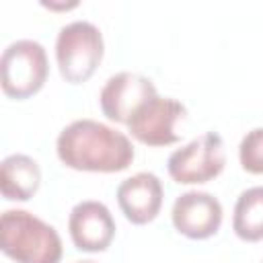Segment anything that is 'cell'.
<instances>
[{"mask_svg":"<svg viewBox=\"0 0 263 263\" xmlns=\"http://www.w3.org/2000/svg\"><path fill=\"white\" fill-rule=\"evenodd\" d=\"M238 158L247 173L263 175V127H255L242 136Z\"/></svg>","mask_w":263,"mask_h":263,"instance_id":"cell-13","label":"cell"},{"mask_svg":"<svg viewBox=\"0 0 263 263\" xmlns=\"http://www.w3.org/2000/svg\"><path fill=\"white\" fill-rule=\"evenodd\" d=\"M0 249L16 263H60L58 230L27 210H6L0 218Z\"/></svg>","mask_w":263,"mask_h":263,"instance_id":"cell-2","label":"cell"},{"mask_svg":"<svg viewBox=\"0 0 263 263\" xmlns=\"http://www.w3.org/2000/svg\"><path fill=\"white\" fill-rule=\"evenodd\" d=\"M187 115L183 103L173 97L154 95L142 103L127 121L132 136L146 146H168L179 140L177 123Z\"/></svg>","mask_w":263,"mask_h":263,"instance_id":"cell-6","label":"cell"},{"mask_svg":"<svg viewBox=\"0 0 263 263\" xmlns=\"http://www.w3.org/2000/svg\"><path fill=\"white\" fill-rule=\"evenodd\" d=\"M226 164L224 140L216 132H205L203 136L191 140L183 148H177L168 156V175L181 185L208 183L216 179Z\"/></svg>","mask_w":263,"mask_h":263,"instance_id":"cell-5","label":"cell"},{"mask_svg":"<svg viewBox=\"0 0 263 263\" xmlns=\"http://www.w3.org/2000/svg\"><path fill=\"white\" fill-rule=\"evenodd\" d=\"M68 230L78 251L101 253L111 245L115 236V220L105 203L86 199L72 208Z\"/></svg>","mask_w":263,"mask_h":263,"instance_id":"cell-9","label":"cell"},{"mask_svg":"<svg viewBox=\"0 0 263 263\" xmlns=\"http://www.w3.org/2000/svg\"><path fill=\"white\" fill-rule=\"evenodd\" d=\"M232 230L240 240H263V185L245 189L234 205Z\"/></svg>","mask_w":263,"mask_h":263,"instance_id":"cell-12","label":"cell"},{"mask_svg":"<svg viewBox=\"0 0 263 263\" xmlns=\"http://www.w3.org/2000/svg\"><path fill=\"white\" fill-rule=\"evenodd\" d=\"M222 216V203L208 191H185L175 199L171 210V220L177 232L193 240H203L216 234Z\"/></svg>","mask_w":263,"mask_h":263,"instance_id":"cell-7","label":"cell"},{"mask_svg":"<svg viewBox=\"0 0 263 263\" xmlns=\"http://www.w3.org/2000/svg\"><path fill=\"white\" fill-rule=\"evenodd\" d=\"M41 185V168L27 154H10L0 164V189L6 199L27 201Z\"/></svg>","mask_w":263,"mask_h":263,"instance_id":"cell-11","label":"cell"},{"mask_svg":"<svg viewBox=\"0 0 263 263\" xmlns=\"http://www.w3.org/2000/svg\"><path fill=\"white\" fill-rule=\"evenodd\" d=\"M76 263H99V261H92V259H82V261H76Z\"/></svg>","mask_w":263,"mask_h":263,"instance_id":"cell-14","label":"cell"},{"mask_svg":"<svg viewBox=\"0 0 263 263\" xmlns=\"http://www.w3.org/2000/svg\"><path fill=\"white\" fill-rule=\"evenodd\" d=\"M154 95L158 92L150 78L136 72H119L105 82L99 95V103L107 119L127 125L134 111Z\"/></svg>","mask_w":263,"mask_h":263,"instance_id":"cell-8","label":"cell"},{"mask_svg":"<svg viewBox=\"0 0 263 263\" xmlns=\"http://www.w3.org/2000/svg\"><path fill=\"white\" fill-rule=\"evenodd\" d=\"M58 158L74 171L119 173L134 162L129 138L95 119H76L66 125L55 142Z\"/></svg>","mask_w":263,"mask_h":263,"instance_id":"cell-1","label":"cell"},{"mask_svg":"<svg viewBox=\"0 0 263 263\" xmlns=\"http://www.w3.org/2000/svg\"><path fill=\"white\" fill-rule=\"evenodd\" d=\"M0 74L4 95L18 101L33 97L43 88L49 74L43 45L33 39L12 41L0 58Z\"/></svg>","mask_w":263,"mask_h":263,"instance_id":"cell-4","label":"cell"},{"mask_svg":"<svg viewBox=\"0 0 263 263\" xmlns=\"http://www.w3.org/2000/svg\"><path fill=\"white\" fill-rule=\"evenodd\" d=\"M162 183L154 173L142 171L123 179L117 187V203L132 224L152 222L162 208Z\"/></svg>","mask_w":263,"mask_h":263,"instance_id":"cell-10","label":"cell"},{"mask_svg":"<svg viewBox=\"0 0 263 263\" xmlns=\"http://www.w3.org/2000/svg\"><path fill=\"white\" fill-rule=\"evenodd\" d=\"M103 53V33L90 21H72L60 29L55 39V60L66 82H86L101 64Z\"/></svg>","mask_w":263,"mask_h":263,"instance_id":"cell-3","label":"cell"}]
</instances>
